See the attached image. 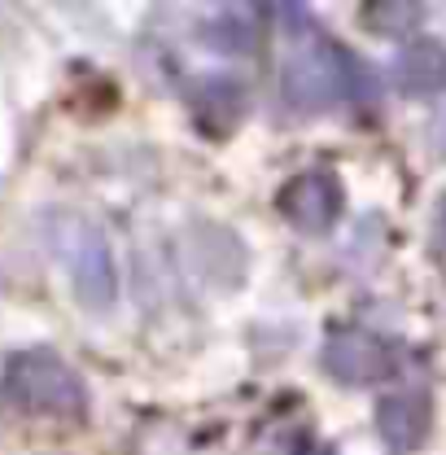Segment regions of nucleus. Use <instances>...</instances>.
Masks as SVG:
<instances>
[{"label": "nucleus", "instance_id": "f257e3e1", "mask_svg": "<svg viewBox=\"0 0 446 455\" xmlns=\"http://www.w3.org/2000/svg\"><path fill=\"white\" fill-rule=\"evenodd\" d=\"M0 398L22 416H49V420H79L88 407L84 381L53 350L13 355L4 363V377H0Z\"/></svg>", "mask_w": 446, "mask_h": 455}, {"label": "nucleus", "instance_id": "f03ea898", "mask_svg": "<svg viewBox=\"0 0 446 455\" xmlns=\"http://www.w3.org/2000/svg\"><path fill=\"white\" fill-rule=\"evenodd\" d=\"M49 241H53V254L61 259V267L75 281V293L88 307H110L114 263H110L106 232L92 224V220L75 215V211H57L53 220H49Z\"/></svg>", "mask_w": 446, "mask_h": 455}, {"label": "nucleus", "instance_id": "20e7f679", "mask_svg": "<svg viewBox=\"0 0 446 455\" xmlns=\"http://www.w3.org/2000/svg\"><path fill=\"white\" fill-rule=\"evenodd\" d=\"M280 215L298 232H329L341 215V184H337L329 171H307V175H293L284 188H280Z\"/></svg>", "mask_w": 446, "mask_h": 455}, {"label": "nucleus", "instance_id": "39448f33", "mask_svg": "<svg viewBox=\"0 0 446 455\" xmlns=\"http://www.w3.org/2000/svg\"><path fill=\"white\" fill-rule=\"evenodd\" d=\"M324 368L341 386H372L390 372V350L368 333H337L324 346Z\"/></svg>", "mask_w": 446, "mask_h": 455}, {"label": "nucleus", "instance_id": "423d86ee", "mask_svg": "<svg viewBox=\"0 0 446 455\" xmlns=\"http://www.w3.org/2000/svg\"><path fill=\"white\" fill-rule=\"evenodd\" d=\"M429 425H434V407H429V398L416 395V390L411 395H390L377 403V429H381V438L390 443L394 451L420 447Z\"/></svg>", "mask_w": 446, "mask_h": 455}, {"label": "nucleus", "instance_id": "7ed1b4c3", "mask_svg": "<svg viewBox=\"0 0 446 455\" xmlns=\"http://www.w3.org/2000/svg\"><path fill=\"white\" fill-rule=\"evenodd\" d=\"M359 66L337 44H311L284 61V97L298 110H329L337 101L354 97Z\"/></svg>", "mask_w": 446, "mask_h": 455}, {"label": "nucleus", "instance_id": "6e6552de", "mask_svg": "<svg viewBox=\"0 0 446 455\" xmlns=\"http://www.w3.org/2000/svg\"><path fill=\"white\" fill-rule=\"evenodd\" d=\"M188 97H193V110L202 118V127H227V123H236V114L245 106V92L232 79H206Z\"/></svg>", "mask_w": 446, "mask_h": 455}, {"label": "nucleus", "instance_id": "1a4fd4ad", "mask_svg": "<svg viewBox=\"0 0 446 455\" xmlns=\"http://www.w3.org/2000/svg\"><path fill=\"white\" fill-rule=\"evenodd\" d=\"M416 18H420V4H372L368 9L372 31H407L416 27Z\"/></svg>", "mask_w": 446, "mask_h": 455}, {"label": "nucleus", "instance_id": "9d476101", "mask_svg": "<svg viewBox=\"0 0 446 455\" xmlns=\"http://www.w3.org/2000/svg\"><path fill=\"white\" fill-rule=\"evenodd\" d=\"M438 228H442V241H446V202H442V211H438Z\"/></svg>", "mask_w": 446, "mask_h": 455}, {"label": "nucleus", "instance_id": "0eeeda50", "mask_svg": "<svg viewBox=\"0 0 446 455\" xmlns=\"http://www.w3.org/2000/svg\"><path fill=\"white\" fill-rule=\"evenodd\" d=\"M394 79L407 97H438L446 88V44L442 40H416L398 53Z\"/></svg>", "mask_w": 446, "mask_h": 455}, {"label": "nucleus", "instance_id": "9b49d317", "mask_svg": "<svg viewBox=\"0 0 446 455\" xmlns=\"http://www.w3.org/2000/svg\"><path fill=\"white\" fill-rule=\"evenodd\" d=\"M298 455H333V451H320V447H307V451H298Z\"/></svg>", "mask_w": 446, "mask_h": 455}]
</instances>
